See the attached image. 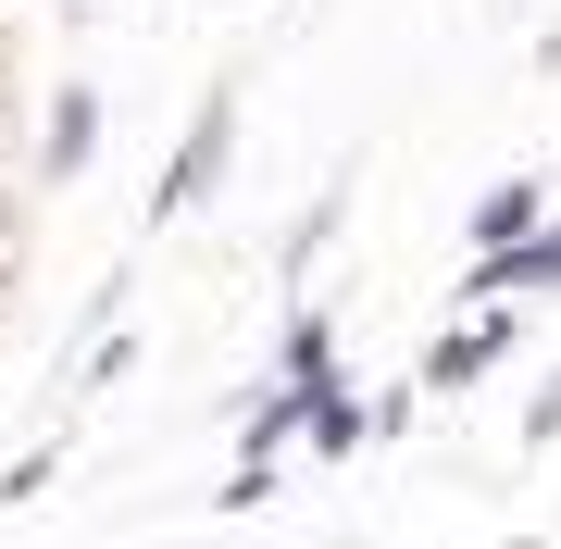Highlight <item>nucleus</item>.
<instances>
[{
	"instance_id": "f257e3e1",
	"label": "nucleus",
	"mask_w": 561,
	"mask_h": 549,
	"mask_svg": "<svg viewBox=\"0 0 561 549\" xmlns=\"http://www.w3.org/2000/svg\"><path fill=\"white\" fill-rule=\"evenodd\" d=\"M512 338H524V312L500 300V287H474V300H461V325L424 350V400H449V387H474V375H500L512 363Z\"/></svg>"
},
{
	"instance_id": "f03ea898",
	"label": "nucleus",
	"mask_w": 561,
	"mask_h": 549,
	"mask_svg": "<svg viewBox=\"0 0 561 549\" xmlns=\"http://www.w3.org/2000/svg\"><path fill=\"white\" fill-rule=\"evenodd\" d=\"M225 163H238V101H201V125H187V150L162 163V187H150V225H187L225 187Z\"/></svg>"
},
{
	"instance_id": "7ed1b4c3",
	"label": "nucleus",
	"mask_w": 561,
	"mask_h": 549,
	"mask_svg": "<svg viewBox=\"0 0 561 549\" xmlns=\"http://www.w3.org/2000/svg\"><path fill=\"white\" fill-rule=\"evenodd\" d=\"M101 163V88H50V113H38V175H88Z\"/></svg>"
},
{
	"instance_id": "20e7f679",
	"label": "nucleus",
	"mask_w": 561,
	"mask_h": 549,
	"mask_svg": "<svg viewBox=\"0 0 561 549\" xmlns=\"http://www.w3.org/2000/svg\"><path fill=\"white\" fill-rule=\"evenodd\" d=\"M537 225H549V187H537V175L486 187V213H474V263H500V250H524Z\"/></svg>"
},
{
	"instance_id": "39448f33",
	"label": "nucleus",
	"mask_w": 561,
	"mask_h": 549,
	"mask_svg": "<svg viewBox=\"0 0 561 549\" xmlns=\"http://www.w3.org/2000/svg\"><path fill=\"white\" fill-rule=\"evenodd\" d=\"M275 387H337V312H300V325H287Z\"/></svg>"
},
{
	"instance_id": "423d86ee",
	"label": "nucleus",
	"mask_w": 561,
	"mask_h": 549,
	"mask_svg": "<svg viewBox=\"0 0 561 549\" xmlns=\"http://www.w3.org/2000/svg\"><path fill=\"white\" fill-rule=\"evenodd\" d=\"M549 437H561V363H549L537 400H524V449H549Z\"/></svg>"
}]
</instances>
